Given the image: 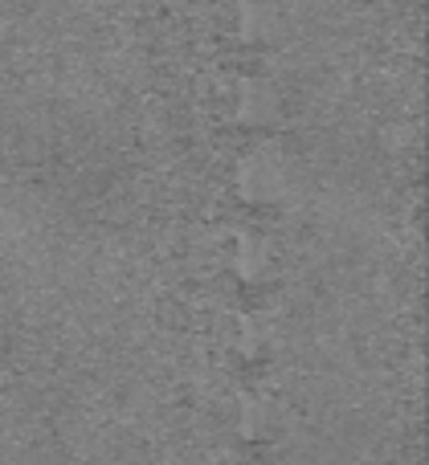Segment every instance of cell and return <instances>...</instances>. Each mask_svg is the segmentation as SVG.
Segmentation results:
<instances>
[{
    "mask_svg": "<svg viewBox=\"0 0 429 465\" xmlns=\"http://www.w3.org/2000/svg\"><path fill=\"white\" fill-rule=\"evenodd\" d=\"M286 184H291V168H286L283 152L270 143L245 152L242 163H237V193H242L250 204L278 201V196L286 193Z\"/></svg>",
    "mask_w": 429,
    "mask_h": 465,
    "instance_id": "6da1fadb",
    "label": "cell"
},
{
    "mask_svg": "<svg viewBox=\"0 0 429 465\" xmlns=\"http://www.w3.org/2000/svg\"><path fill=\"white\" fill-rule=\"evenodd\" d=\"M278 106H283V98H278L274 82H266V78H242L237 82L234 119L242 123V127H270V123L278 119Z\"/></svg>",
    "mask_w": 429,
    "mask_h": 465,
    "instance_id": "7a4b0ae2",
    "label": "cell"
},
{
    "mask_svg": "<svg viewBox=\"0 0 429 465\" xmlns=\"http://www.w3.org/2000/svg\"><path fill=\"white\" fill-rule=\"evenodd\" d=\"M234 270L242 282H266L274 270V245L262 232H237L234 241Z\"/></svg>",
    "mask_w": 429,
    "mask_h": 465,
    "instance_id": "3957f363",
    "label": "cell"
},
{
    "mask_svg": "<svg viewBox=\"0 0 429 465\" xmlns=\"http://www.w3.org/2000/svg\"><path fill=\"white\" fill-rule=\"evenodd\" d=\"M278 425V409L266 392H242L237 396V433L258 441V437H270Z\"/></svg>",
    "mask_w": 429,
    "mask_h": 465,
    "instance_id": "277c9868",
    "label": "cell"
},
{
    "mask_svg": "<svg viewBox=\"0 0 429 465\" xmlns=\"http://www.w3.org/2000/svg\"><path fill=\"white\" fill-rule=\"evenodd\" d=\"M237 33H242L245 41H270L278 33V8L237 5Z\"/></svg>",
    "mask_w": 429,
    "mask_h": 465,
    "instance_id": "5b68a950",
    "label": "cell"
},
{
    "mask_svg": "<svg viewBox=\"0 0 429 465\" xmlns=\"http://www.w3.org/2000/svg\"><path fill=\"white\" fill-rule=\"evenodd\" d=\"M234 347L245 355V360H262L270 351V327L254 314H242L237 319V331H234Z\"/></svg>",
    "mask_w": 429,
    "mask_h": 465,
    "instance_id": "8992f818",
    "label": "cell"
}]
</instances>
